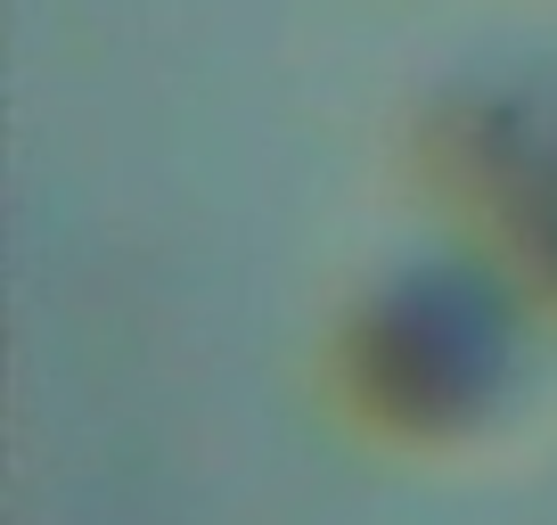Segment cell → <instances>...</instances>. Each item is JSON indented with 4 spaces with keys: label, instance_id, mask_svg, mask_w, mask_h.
Returning a JSON list of instances; mask_svg holds the SVG:
<instances>
[{
    "label": "cell",
    "instance_id": "7a4b0ae2",
    "mask_svg": "<svg viewBox=\"0 0 557 525\" xmlns=\"http://www.w3.org/2000/svg\"><path fill=\"white\" fill-rule=\"evenodd\" d=\"M533 222V239H541V255H549V271H557V141L541 148L533 164H524V197H517V230Z\"/></svg>",
    "mask_w": 557,
    "mask_h": 525
},
{
    "label": "cell",
    "instance_id": "6da1fadb",
    "mask_svg": "<svg viewBox=\"0 0 557 525\" xmlns=\"http://www.w3.org/2000/svg\"><path fill=\"white\" fill-rule=\"evenodd\" d=\"M517 378V320L500 288L459 262H418L352 320V386L410 436L475 427Z\"/></svg>",
    "mask_w": 557,
    "mask_h": 525
}]
</instances>
